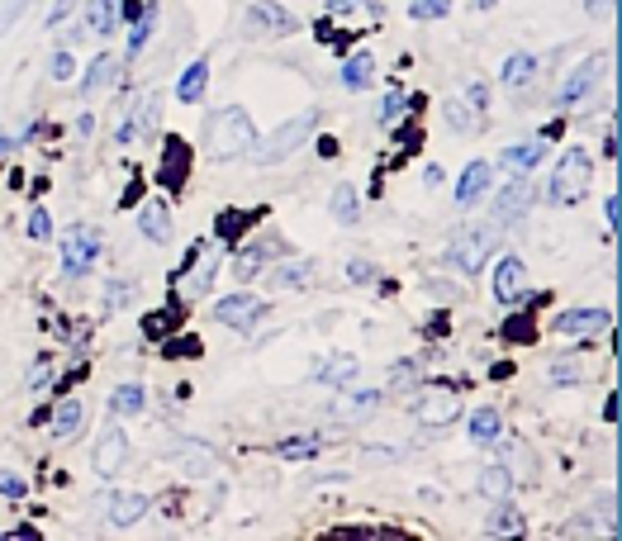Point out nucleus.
<instances>
[{
  "mask_svg": "<svg viewBox=\"0 0 622 541\" xmlns=\"http://www.w3.org/2000/svg\"><path fill=\"white\" fill-rule=\"evenodd\" d=\"M166 456L186 466V475H209V470H214V451L205 442H191V437H181V442L166 451Z\"/></svg>",
  "mask_w": 622,
  "mask_h": 541,
  "instance_id": "22",
  "label": "nucleus"
},
{
  "mask_svg": "<svg viewBox=\"0 0 622 541\" xmlns=\"http://www.w3.org/2000/svg\"><path fill=\"white\" fill-rule=\"evenodd\" d=\"M603 72H609V53H590V58H584V62L575 67V72H570V76L561 81V91H556V105H561V110L580 105V100H584V95H590V91L599 86V76H603Z\"/></svg>",
  "mask_w": 622,
  "mask_h": 541,
  "instance_id": "8",
  "label": "nucleus"
},
{
  "mask_svg": "<svg viewBox=\"0 0 622 541\" xmlns=\"http://www.w3.org/2000/svg\"><path fill=\"white\" fill-rule=\"evenodd\" d=\"M357 376H361V361L347 357V351H342V357H328L324 366H314V380L318 385H333V390H347Z\"/></svg>",
  "mask_w": 622,
  "mask_h": 541,
  "instance_id": "21",
  "label": "nucleus"
},
{
  "mask_svg": "<svg viewBox=\"0 0 622 541\" xmlns=\"http://www.w3.org/2000/svg\"><path fill=\"white\" fill-rule=\"evenodd\" d=\"M584 5H590V20H613L618 0H584Z\"/></svg>",
  "mask_w": 622,
  "mask_h": 541,
  "instance_id": "53",
  "label": "nucleus"
},
{
  "mask_svg": "<svg viewBox=\"0 0 622 541\" xmlns=\"http://www.w3.org/2000/svg\"><path fill=\"white\" fill-rule=\"evenodd\" d=\"M590 181H594V166H590V152L584 147H570L561 152L556 172H551V205L556 209H575L584 195H590Z\"/></svg>",
  "mask_w": 622,
  "mask_h": 541,
  "instance_id": "3",
  "label": "nucleus"
},
{
  "mask_svg": "<svg viewBox=\"0 0 622 541\" xmlns=\"http://www.w3.org/2000/svg\"><path fill=\"white\" fill-rule=\"evenodd\" d=\"M214 318L224 328H238V333H247L252 324H262L266 318V304L257 299V295H224L214 304Z\"/></svg>",
  "mask_w": 622,
  "mask_h": 541,
  "instance_id": "12",
  "label": "nucleus"
},
{
  "mask_svg": "<svg viewBox=\"0 0 622 541\" xmlns=\"http://www.w3.org/2000/svg\"><path fill=\"white\" fill-rule=\"evenodd\" d=\"M513 484H518V480H513L499 461L480 470V494H484V499H509V494H513Z\"/></svg>",
  "mask_w": 622,
  "mask_h": 541,
  "instance_id": "35",
  "label": "nucleus"
},
{
  "mask_svg": "<svg viewBox=\"0 0 622 541\" xmlns=\"http://www.w3.org/2000/svg\"><path fill=\"white\" fill-rule=\"evenodd\" d=\"M120 14H124L120 24H133V20H138V14H143V5H138V0H120Z\"/></svg>",
  "mask_w": 622,
  "mask_h": 541,
  "instance_id": "54",
  "label": "nucleus"
},
{
  "mask_svg": "<svg viewBox=\"0 0 622 541\" xmlns=\"http://www.w3.org/2000/svg\"><path fill=\"white\" fill-rule=\"evenodd\" d=\"M309 280H314V262H285L280 270H271V285H280V290H299Z\"/></svg>",
  "mask_w": 622,
  "mask_h": 541,
  "instance_id": "36",
  "label": "nucleus"
},
{
  "mask_svg": "<svg viewBox=\"0 0 622 541\" xmlns=\"http://www.w3.org/2000/svg\"><path fill=\"white\" fill-rule=\"evenodd\" d=\"M494 447H499V466L509 470L513 480H532V470H537V456H532L523 442H518V437H499Z\"/></svg>",
  "mask_w": 622,
  "mask_h": 541,
  "instance_id": "19",
  "label": "nucleus"
},
{
  "mask_svg": "<svg viewBox=\"0 0 622 541\" xmlns=\"http://www.w3.org/2000/svg\"><path fill=\"white\" fill-rule=\"evenodd\" d=\"M451 5H457V0H409V14L413 20H442Z\"/></svg>",
  "mask_w": 622,
  "mask_h": 541,
  "instance_id": "39",
  "label": "nucleus"
},
{
  "mask_svg": "<svg viewBox=\"0 0 622 541\" xmlns=\"http://www.w3.org/2000/svg\"><path fill=\"white\" fill-rule=\"evenodd\" d=\"M252 39H285V33H299V20L276 0H257V5L247 10V24H243Z\"/></svg>",
  "mask_w": 622,
  "mask_h": 541,
  "instance_id": "7",
  "label": "nucleus"
},
{
  "mask_svg": "<svg viewBox=\"0 0 622 541\" xmlns=\"http://www.w3.org/2000/svg\"><path fill=\"white\" fill-rule=\"evenodd\" d=\"M205 86H209V62H205V58H195L186 72H181V81H176V100L195 105V100H205Z\"/></svg>",
  "mask_w": 622,
  "mask_h": 541,
  "instance_id": "29",
  "label": "nucleus"
},
{
  "mask_svg": "<svg viewBox=\"0 0 622 541\" xmlns=\"http://www.w3.org/2000/svg\"><path fill=\"white\" fill-rule=\"evenodd\" d=\"M584 376H590V366H580V361H561V366H551V380H556V385H565V380H584Z\"/></svg>",
  "mask_w": 622,
  "mask_h": 541,
  "instance_id": "50",
  "label": "nucleus"
},
{
  "mask_svg": "<svg viewBox=\"0 0 622 541\" xmlns=\"http://www.w3.org/2000/svg\"><path fill=\"white\" fill-rule=\"evenodd\" d=\"M603 328H613L609 309H565L556 318V333H565V337H584V333H603Z\"/></svg>",
  "mask_w": 622,
  "mask_h": 541,
  "instance_id": "17",
  "label": "nucleus"
},
{
  "mask_svg": "<svg viewBox=\"0 0 622 541\" xmlns=\"http://www.w3.org/2000/svg\"><path fill=\"white\" fill-rule=\"evenodd\" d=\"M100 252H105V247H100V233L91 224H76L62 238V270H67V276H86V270L100 262Z\"/></svg>",
  "mask_w": 622,
  "mask_h": 541,
  "instance_id": "6",
  "label": "nucleus"
},
{
  "mask_svg": "<svg viewBox=\"0 0 622 541\" xmlns=\"http://www.w3.org/2000/svg\"><path fill=\"white\" fill-rule=\"evenodd\" d=\"M490 185H494V166H490V162H470L466 172H461V181H457V205H461V209L480 205Z\"/></svg>",
  "mask_w": 622,
  "mask_h": 541,
  "instance_id": "15",
  "label": "nucleus"
},
{
  "mask_svg": "<svg viewBox=\"0 0 622 541\" xmlns=\"http://www.w3.org/2000/svg\"><path fill=\"white\" fill-rule=\"evenodd\" d=\"M371 72H376V58L366 53V48H357V53L342 62V86L347 91H366L371 86Z\"/></svg>",
  "mask_w": 622,
  "mask_h": 541,
  "instance_id": "31",
  "label": "nucleus"
},
{
  "mask_svg": "<svg viewBox=\"0 0 622 541\" xmlns=\"http://www.w3.org/2000/svg\"><path fill=\"white\" fill-rule=\"evenodd\" d=\"M494 509H490V518H484V532L490 537H518V532H528V518H523V509H518L513 499H490Z\"/></svg>",
  "mask_w": 622,
  "mask_h": 541,
  "instance_id": "18",
  "label": "nucleus"
},
{
  "mask_svg": "<svg viewBox=\"0 0 622 541\" xmlns=\"http://www.w3.org/2000/svg\"><path fill=\"white\" fill-rule=\"evenodd\" d=\"M72 14H81V0H58V5L48 10V20H43V24H48V29H62L67 20H72Z\"/></svg>",
  "mask_w": 622,
  "mask_h": 541,
  "instance_id": "45",
  "label": "nucleus"
},
{
  "mask_svg": "<svg viewBox=\"0 0 622 541\" xmlns=\"http://www.w3.org/2000/svg\"><path fill=\"white\" fill-rule=\"evenodd\" d=\"M153 29H157V5H147L138 20H133V29H129V58H138V53H143L147 39H153Z\"/></svg>",
  "mask_w": 622,
  "mask_h": 541,
  "instance_id": "37",
  "label": "nucleus"
},
{
  "mask_svg": "<svg viewBox=\"0 0 622 541\" xmlns=\"http://www.w3.org/2000/svg\"><path fill=\"white\" fill-rule=\"evenodd\" d=\"M447 120H451V124H457V129H466V133H470V129H475V124H480V114H475V110H470V105H466V100L457 95V100H447Z\"/></svg>",
  "mask_w": 622,
  "mask_h": 541,
  "instance_id": "40",
  "label": "nucleus"
},
{
  "mask_svg": "<svg viewBox=\"0 0 622 541\" xmlns=\"http://www.w3.org/2000/svg\"><path fill=\"white\" fill-rule=\"evenodd\" d=\"M172 209H166V200H147V205L138 209V233L147 243H157V247H166L172 243Z\"/></svg>",
  "mask_w": 622,
  "mask_h": 541,
  "instance_id": "16",
  "label": "nucleus"
},
{
  "mask_svg": "<svg viewBox=\"0 0 622 541\" xmlns=\"http://www.w3.org/2000/svg\"><path fill=\"white\" fill-rule=\"evenodd\" d=\"M380 390H357V395H342L338 404H333V418H342V422H361V418H371L380 409Z\"/></svg>",
  "mask_w": 622,
  "mask_h": 541,
  "instance_id": "23",
  "label": "nucleus"
},
{
  "mask_svg": "<svg viewBox=\"0 0 622 541\" xmlns=\"http://www.w3.org/2000/svg\"><path fill=\"white\" fill-rule=\"evenodd\" d=\"M328 214L338 218L342 228H351V224H357V218H361V209H357V185H347V181H342L338 191L328 195Z\"/></svg>",
  "mask_w": 622,
  "mask_h": 541,
  "instance_id": "32",
  "label": "nucleus"
},
{
  "mask_svg": "<svg viewBox=\"0 0 622 541\" xmlns=\"http://www.w3.org/2000/svg\"><path fill=\"white\" fill-rule=\"evenodd\" d=\"M29 10V0H0V33H10L20 24V14Z\"/></svg>",
  "mask_w": 622,
  "mask_h": 541,
  "instance_id": "46",
  "label": "nucleus"
},
{
  "mask_svg": "<svg viewBox=\"0 0 622 541\" xmlns=\"http://www.w3.org/2000/svg\"><path fill=\"white\" fill-rule=\"evenodd\" d=\"M532 205H537V181L532 176H513L503 191H494V205H490L494 228H509V224H518V218H528Z\"/></svg>",
  "mask_w": 622,
  "mask_h": 541,
  "instance_id": "5",
  "label": "nucleus"
},
{
  "mask_svg": "<svg viewBox=\"0 0 622 541\" xmlns=\"http://www.w3.org/2000/svg\"><path fill=\"white\" fill-rule=\"evenodd\" d=\"M271 257H285V247H262V243H252L243 257L233 262V276H238V280H252V276H257V270L271 262Z\"/></svg>",
  "mask_w": 622,
  "mask_h": 541,
  "instance_id": "33",
  "label": "nucleus"
},
{
  "mask_svg": "<svg viewBox=\"0 0 622 541\" xmlns=\"http://www.w3.org/2000/svg\"><path fill=\"white\" fill-rule=\"evenodd\" d=\"M81 428H86V404H81V399L72 395V399H62V404H58L53 437H58V442H72V437H76Z\"/></svg>",
  "mask_w": 622,
  "mask_h": 541,
  "instance_id": "27",
  "label": "nucleus"
},
{
  "mask_svg": "<svg viewBox=\"0 0 622 541\" xmlns=\"http://www.w3.org/2000/svg\"><path fill=\"white\" fill-rule=\"evenodd\" d=\"M347 280H351V285H371V280H380V270L366 262V257H351V262H347Z\"/></svg>",
  "mask_w": 622,
  "mask_h": 541,
  "instance_id": "41",
  "label": "nucleus"
},
{
  "mask_svg": "<svg viewBox=\"0 0 622 541\" xmlns=\"http://www.w3.org/2000/svg\"><path fill=\"white\" fill-rule=\"evenodd\" d=\"M10 152H14V138H10V133H0V157H10Z\"/></svg>",
  "mask_w": 622,
  "mask_h": 541,
  "instance_id": "58",
  "label": "nucleus"
},
{
  "mask_svg": "<svg viewBox=\"0 0 622 541\" xmlns=\"http://www.w3.org/2000/svg\"><path fill=\"white\" fill-rule=\"evenodd\" d=\"M490 290H494V299H499V304H509V309H513V304H523V299H528V290H532L523 257H503V262L494 266V285H490Z\"/></svg>",
  "mask_w": 622,
  "mask_h": 541,
  "instance_id": "11",
  "label": "nucleus"
},
{
  "mask_svg": "<svg viewBox=\"0 0 622 541\" xmlns=\"http://www.w3.org/2000/svg\"><path fill=\"white\" fill-rule=\"evenodd\" d=\"M546 162V138H537V143H509V147H499V166L509 176H528L537 172V166Z\"/></svg>",
  "mask_w": 622,
  "mask_h": 541,
  "instance_id": "14",
  "label": "nucleus"
},
{
  "mask_svg": "<svg viewBox=\"0 0 622 541\" xmlns=\"http://www.w3.org/2000/svg\"><path fill=\"white\" fill-rule=\"evenodd\" d=\"M143 409H147V390L138 380H124V385H114V390H110V418H133Z\"/></svg>",
  "mask_w": 622,
  "mask_h": 541,
  "instance_id": "25",
  "label": "nucleus"
},
{
  "mask_svg": "<svg viewBox=\"0 0 622 541\" xmlns=\"http://www.w3.org/2000/svg\"><path fill=\"white\" fill-rule=\"evenodd\" d=\"M53 385V357H39L29 366V390H48Z\"/></svg>",
  "mask_w": 622,
  "mask_h": 541,
  "instance_id": "42",
  "label": "nucleus"
},
{
  "mask_svg": "<svg viewBox=\"0 0 622 541\" xmlns=\"http://www.w3.org/2000/svg\"><path fill=\"white\" fill-rule=\"evenodd\" d=\"M48 76H53V81H72L76 76V58L67 53V48H62V53H53V62H48Z\"/></svg>",
  "mask_w": 622,
  "mask_h": 541,
  "instance_id": "43",
  "label": "nucleus"
},
{
  "mask_svg": "<svg viewBox=\"0 0 622 541\" xmlns=\"http://www.w3.org/2000/svg\"><path fill=\"white\" fill-rule=\"evenodd\" d=\"M418 380V361H399L390 366V385H413Z\"/></svg>",
  "mask_w": 622,
  "mask_h": 541,
  "instance_id": "52",
  "label": "nucleus"
},
{
  "mask_svg": "<svg viewBox=\"0 0 622 541\" xmlns=\"http://www.w3.org/2000/svg\"><path fill=\"white\" fill-rule=\"evenodd\" d=\"M81 10H86V33H95V39H110L120 0H81Z\"/></svg>",
  "mask_w": 622,
  "mask_h": 541,
  "instance_id": "30",
  "label": "nucleus"
},
{
  "mask_svg": "<svg viewBox=\"0 0 622 541\" xmlns=\"http://www.w3.org/2000/svg\"><path fill=\"white\" fill-rule=\"evenodd\" d=\"M603 218H609V233H618V195H609V205H603Z\"/></svg>",
  "mask_w": 622,
  "mask_h": 541,
  "instance_id": "55",
  "label": "nucleus"
},
{
  "mask_svg": "<svg viewBox=\"0 0 622 541\" xmlns=\"http://www.w3.org/2000/svg\"><path fill=\"white\" fill-rule=\"evenodd\" d=\"M404 105H409V95L399 91V86H390V91H385V100H380V124H390Z\"/></svg>",
  "mask_w": 622,
  "mask_h": 541,
  "instance_id": "44",
  "label": "nucleus"
},
{
  "mask_svg": "<svg viewBox=\"0 0 622 541\" xmlns=\"http://www.w3.org/2000/svg\"><path fill=\"white\" fill-rule=\"evenodd\" d=\"M314 129H318V110H305V114H295V120H285L276 133L257 138L247 152H252V162H257V166H280L295 147H305L314 138Z\"/></svg>",
  "mask_w": 622,
  "mask_h": 541,
  "instance_id": "2",
  "label": "nucleus"
},
{
  "mask_svg": "<svg viewBox=\"0 0 622 541\" xmlns=\"http://www.w3.org/2000/svg\"><path fill=\"white\" fill-rule=\"evenodd\" d=\"M157 124H162V95H157V91H143V95H138V110L129 114L133 138H138V133H147V138H153Z\"/></svg>",
  "mask_w": 622,
  "mask_h": 541,
  "instance_id": "26",
  "label": "nucleus"
},
{
  "mask_svg": "<svg viewBox=\"0 0 622 541\" xmlns=\"http://www.w3.org/2000/svg\"><path fill=\"white\" fill-rule=\"evenodd\" d=\"M195 257H200V252H195ZM218 262H224L218 252H205V257H200V266L191 270V285H186V295H191V299L209 295V285H214V276H218Z\"/></svg>",
  "mask_w": 622,
  "mask_h": 541,
  "instance_id": "34",
  "label": "nucleus"
},
{
  "mask_svg": "<svg viewBox=\"0 0 622 541\" xmlns=\"http://www.w3.org/2000/svg\"><path fill=\"white\" fill-rule=\"evenodd\" d=\"M24 480L20 475H14V470H0V494H5V499H24Z\"/></svg>",
  "mask_w": 622,
  "mask_h": 541,
  "instance_id": "51",
  "label": "nucleus"
},
{
  "mask_svg": "<svg viewBox=\"0 0 622 541\" xmlns=\"http://www.w3.org/2000/svg\"><path fill=\"white\" fill-rule=\"evenodd\" d=\"M318 447H324L318 437H290V442H276L271 451L280 456V461H309V456H314Z\"/></svg>",
  "mask_w": 622,
  "mask_h": 541,
  "instance_id": "38",
  "label": "nucleus"
},
{
  "mask_svg": "<svg viewBox=\"0 0 622 541\" xmlns=\"http://www.w3.org/2000/svg\"><path fill=\"white\" fill-rule=\"evenodd\" d=\"M29 238H33V243H48V238H53V218H48V209H33V214H29Z\"/></svg>",
  "mask_w": 622,
  "mask_h": 541,
  "instance_id": "47",
  "label": "nucleus"
},
{
  "mask_svg": "<svg viewBox=\"0 0 622 541\" xmlns=\"http://www.w3.org/2000/svg\"><path fill=\"white\" fill-rule=\"evenodd\" d=\"M494 5V0H475V10H490Z\"/></svg>",
  "mask_w": 622,
  "mask_h": 541,
  "instance_id": "59",
  "label": "nucleus"
},
{
  "mask_svg": "<svg viewBox=\"0 0 622 541\" xmlns=\"http://www.w3.org/2000/svg\"><path fill=\"white\" fill-rule=\"evenodd\" d=\"M537 72H542V62H537L532 53H509V58H503V67H499V81L509 91H528L532 81H537Z\"/></svg>",
  "mask_w": 622,
  "mask_h": 541,
  "instance_id": "20",
  "label": "nucleus"
},
{
  "mask_svg": "<svg viewBox=\"0 0 622 541\" xmlns=\"http://www.w3.org/2000/svg\"><path fill=\"white\" fill-rule=\"evenodd\" d=\"M100 509H105L110 528H133L143 513H153V499H147V494H129V489H114V494L100 499Z\"/></svg>",
  "mask_w": 622,
  "mask_h": 541,
  "instance_id": "13",
  "label": "nucleus"
},
{
  "mask_svg": "<svg viewBox=\"0 0 622 541\" xmlns=\"http://www.w3.org/2000/svg\"><path fill=\"white\" fill-rule=\"evenodd\" d=\"M91 129H95V120H91V114H81V120H76V138H91Z\"/></svg>",
  "mask_w": 622,
  "mask_h": 541,
  "instance_id": "57",
  "label": "nucleus"
},
{
  "mask_svg": "<svg viewBox=\"0 0 622 541\" xmlns=\"http://www.w3.org/2000/svg\"><path fill=\"white\" fill-rule=\"evenodd\" d=\"M461 100H466V105L475 110V114H484V110H490V86H484V81H470Z\"/></svg>",
  "mask_w": 622,
  "mask_h": 541,
  "instance_id": "48",
  "label": "nucleus"
},
{
  "mask_svg": "<svg viewBox=\"0 0 622 541\" xmlns=\"http://www.w3.org/2000/svg\"><path fill=\"white\" fill-rule=\"evenodd\" d=\"M351 5H357V0H328V14H342V20H347Z\"/></svg>",
  "mask_w": 622,
  "mask_h": 541,
  "instance_id": "56",
  "label": "nucleus"
},
{
  "mask_svg": "<svg viewBox=\"0 0 622 541\" xmlns=\"http://www.w3.org/2000/svg\"><path fill=\"white\" fill-rule=\"evenodd\" d=\"M499 437H503V418H499L494 404H484V409L470 413V442L475 447H494Z\"/></svg>",
  "mask_w": 622,
  "mask_h": 541,
  "instance_id": "28",
  "label": "nucleus"
},
{
  "mask_svg": "<svg viewBox=\"0 0 622 541\" xmlns=\"http://www.w3.org/2000/svg\"><path fill=\"white\" fill-rule=\"evenodd\" d=\"M413 418L423 428H451L461 418V399L451 390H413Z\"/></svg>",
  "mask_w": 622,
  "mask_h": 541,
  "instance_id": "10",
  "label": "nucleus"
},
{
  "mask_svg": "<svg viewBox=\"0 0 622 541\" xmlns=\"http://www.w3.org/2000/svg\"><path fill=\"white\" fill-rule=\"evenodd\" d=\"M494 247H499V228H494V224H470V228H457V238L447 243V266H457L461 276H480Z\"/></svg>",
  "mask_w": 622,
  "mask_h": 541,
  "instance_id": "4",
  "label": "nucleus"
},
{
  "mask_svg": "<svg viewBox=\"0 0 622 541\" xmlns=\"http://www.w3.org/2000/svg\"><path fill=\"white\" fill-rule=\"evenodd\" d=\"M114 76H120V62H114V53H95L91 67H86V72H81V81H76V95H95L100 86H110Z\"/></svg>",
  "mask_w": 622,
  "mask_h": 541,
  "instance_id": "24",
  "label": "nucleus"
},
{
  "mask_svg": "<svg viewBox=\"0 0 622 541\" xmlns=\"http://www.w3.org/2000/svg\"><path fill=\"white\" fill-rule=\"evenodd\" d=\"M124 461H129V432L110 418V428L100 432V442H95V451H91V466H95L100 480H114V475L124 470Z\"/></svg>",
  "mask_w": 622,
  "mask_h": 541,
  "instance_id": "9",
  "label": "nucleus"
},
{
  "mask_svg": "<svg viewBox=\"0 0 622 541\" xmlns=\"http://www.w3.org/2000/svg\"><path fill=\"white\" fill-rule=\"evenodd\" d=\"M252 143H257V124H252V114L243 105H224V110H214L209 120H205V147H209V157H218V162L243 157Z\"/></svg>",
  "mask_w": 622,
  "mask_h": 541,
  "instance_id": "1",
  "label": "nucleus"
},
{
  "mask_svg": "<svg viewBox=\"0 0 622 541\" xmlns=\"http://www.w3.org/2000/svg\"><path fill=\"white\" fill-rule=\"evenodd\" d=\"M129 299H133V285H129V280H110V290H105V309H124Z\"/></svg>",
  "mask_w": 622,
  "mask_h": 541,
  "instance_id": "49",
  "label": "nucleus"
}]
</instances>
